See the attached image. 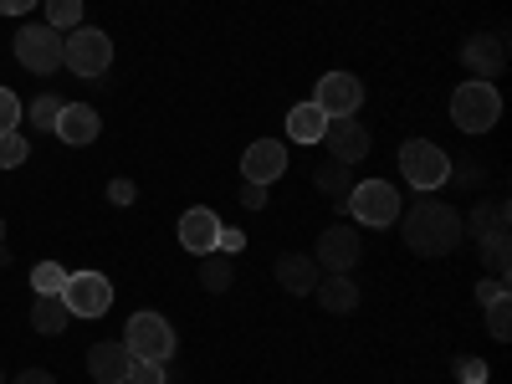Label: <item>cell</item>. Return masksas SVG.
I'll use <instances>...</instances> for the list:
<instances>
[{
	"label": "cell",
	"instance_id": "cb8c5ba5",
	"mask_svg": "<svg viewBox=\"0 0 512 384\" xmlns=\"http://www.w3.org/2000/svg\"><path fill=\"white\" fill-rule=\"evenodd\" d=\"M62 287H67V267L62 262H36L31 267V292L36 297H57Z\"/></svg>",
	"mask_w": 512,
	"mask_h": 384
},
{
	"label": "cell",
	"instance_id": "484cf974",
	"mask_svg": "<svg viewBox=\"0 0 512 384\" xmlns=\"http://www.w3.org/2000/svg\"><path fill=\"white\" fill-rule=\"evenodd\" d=\"M57 113H62V98H57V93H41V98L31 103V128L52 134V128H57Z\"/></svg>",
	"mask_w": 512,
	"mask_h": 384
},
{
	"label": "cell",
	"instance_id": "3957f363",
	"mask_svg": "<svg viewBox=\"0 0 512 384\" xmlns=\"http://www.w3.org/2000/svg\"><path fill=\"white\" fill-rule=\"evenodd\" d=\"M400 175L410 190H441L451 180V154L431 139H410L400 144Z\"/></svg>",
	"mask_w": 512,
	"mask_h": 384
},
{
	"label": "cell",
	"instance_id": "74e56055",
	"mask_svg": "<svg viewBox=\"0 0 512 384\" xmlns=\"http://www.w3.org/2000/svg\"><path fill=\"white\" fill-rule=\"evenodd\" d=\"M0 246H6V221H0Z\"/></svg>",
	"mask_w": 512,
	"mask_h": 384
},
{
	"label": "cell",
	"instance_id": "30bf717a",
	"mask_svg": "<svg viewBox=\"0 0 512 384\" xmlns=\"http://www.w3.org/2000/svg\"><path fill=\"white\" fill-rule=\"evenodd\" d=\"M359 251H364L359 226H328V231L318 236V256H313V262H318L323 272H354V267H359Z\"/></svg>",
	"mask_w": 512,
	"mask_h": 384
},
{
	"label": "cell",
	"instance_id": "6da1fadb",
	"mask_svg": "<svg viewBox=\"0 0 512 384\" xmlns=\"http://www.w3.org/2000/svg\"><path fill=\"white\" fill-rule=\"evenodd\" d=\"M405 246L415 256H446L461 246V216L446 200H415L405 210Z\"/></svg>",
	"mask_w": 512,
	"mask_h": 384
},
{
	"label": "cell",
	"instance_id": "52a82bcc",
	"mask_svg": "<svg viewBox=\"0 0 512 384\" xmlns=\"http://www.w3.org/2000/svg\"><path fill=\"white\" fill-rule=\"evenodd\" d=\"M62 47H67V36L57 26H26V31H16V62L26 72H36V77H47V72L62 67Z\"/></svg>",
	"mask_w": 512,
	"mask_h": 384
},
{
	"label": "cell",
	"instance_id": "8fae6325",
	"mask_svg": "<svg viewBox=\"0 0 512 384\" xmlns=\"http://www.w3.org/2000/svg\"><path fill=\"white\" fill-rule=\"evenodd\" d=\"M323 144H328V159L359 164V159H369V128H364L359 118H328Z\"/></svg>",
	"mask_w": 512,
	"mask_h": 384
},
{
	"label": "cell",
	"instance_id": "f546056e",
	"mask_svg": "<svg viewBox=\"0 0 512 384\" xmlns=\"http://www.w3.org/2000/svg\"><path fill=\"white\" fill-rule=\"evenodd\" d=\"M128 384H164V364H154V359H134V369H128Z\"/></svg>",
	"mask_w": 512,
	"mask_h": 384
},
{
	"label": "cell",
	"instance_id": "1f68e13d",
	"mask_svg": "<svg viewBox=\"0 0 512 384\" xmlns=\"http://www.w3.org/2000/svg\"><path fill=\"white\" fill-rule=\"evenodd\" d=\"M246 246V231H236V226H221V236H216V251H226V256H236Z\"/></svg>",
	"mask_w": 512,
	"mask_h": 384
},
{
	"label": "cell",
	"instance_id": "277c9868",
	"mask_svg": "<svg viewBox=\"0 0 512 384\" xmlns=\"http://www.w3.org/2000/svg\"><path fill=\"white\" fill-rule=\"evenodd\" d=\"M62 67H72L77 77H103L113 67V36L98 26H72L62 47Z\"/></svg>",
	"mask_w": 512,
	"mask_h": 384
},
{
	"label": "cell",
	"instance_id": "8d00e7d4",
	"mask_svg": "<svg viewBox=\"0 0 512 384\" xmlns=\"http://www.w3.org/2000/svg\"><path fill=\"white\" fill-rule=\"evenodd\" d=\"M36 0H0V16H26Z\"/></svg>",
	"mask_w": 512,
	"mask_h": 384
},
{
	"label": "cell",
	"instance_id": "44dd1931",
	"mask_svg": "<svg viewBox=\"0 0 512 384\" xmlns=\"http://www.w3.org/2000/svg\"><path fill=\"white\" fill-rule=\"evenodd\" d=\"M354 164H338V159H323L318 169H313V185H318V195H328L333 205H344L349 200V190H354V175H349Z\"/></svg>",
	"mask_w": 512,
	"mask_h": 384
},
{
	"label": "cell",
	"instance_id": "ffe728a7",
	"mask_svg": "<svg viewBox=\"0 0 512 384\" xmlns=\"http://www.w3.org/2000/svg\"><path fill=\"white\" fill-rule=\"evenodd\" d=\"M472 231H477L482 246L507 241V200H482V205L472 210Z\"/></svg>",
	"mask_w": 512,
	"mask_h": 384
},
{
	"label": "cell",
	"instance_id": "5bb4252c",
	"mask_svg": "<svg viewBox=\"0 0 512 384\" xmlns=\"http://www.w3.org/2000/svg\"><path fill=\"white\" fill-rule=\"evenodd\" d=\"M216 236H221V216L210 205H195V210H185V216H180V246L185 251H195V256L216 251Z\"/></svg>",
	"mask_w": 512,
	"mask_h": 384
},
{
	"label": "cell",
	"instance_id": "d6986e66",
	"mask_svg": "<svg viewBox=\"0 0 512 384\" xmlns=\"http://www.w3.org/2000/svg\"><path fill=\"white\" fill-rule=\"evenodd\" d=\"M323 128H328V113L308 98V103H297L287 113V139L292 144H323Z\"/></svg>",
	"mask_w": 512,
	"mask_h": 384
},
{
	"label": "cell",
	"instance_id": "ba28073f",
	"mask_svg": "<svg viewBox=\"0 0 512 384\" xmlns=\"http://www.w3.org/2000/svg\"><path fill=\"white\" fill-rule=\"evenodd\" d=\"M62 303L72 308V318H103L113 308V282L103 272H67Z\"/></svg>",
	"mask_w": 512,
	"mask_h": 384
},
{
	"label": "cell",
	"instance_id": "7402d4cb",
	"mask_svg": "<svg viewBox=\"0 0 512 384\" xmlns=\"http://www.w3.org/2000/svg\"><path fill=\"white\" fill-rule=\"evenodd\" d=\"M67 323H72V308L62 303V292H57V297H36V308H31V328H36V333L52 338V333H62Z\"/></svg>",
	"mask_w": 512,
	"mask_h": 384
},
{
	"label": "cell",
	"instance_id": "9a60e30c",
	"mask_svg": "<svg viewBox=\"0 0 512 384\" xmlns=\"http://www.w3.org/2000/svg\"><path fill=\"white\" fill-rule=\"evenodd\" d=\"M128 369H134V354L128 344H93L88 349V374L98 384H128Z\"/></svg>",
	"mask_w": 512,
	"mask_h": 384
},
{
	"label": "cell",
	"instance_id": "5b68a950",
	"mask_svg": "<svg viewBox=\"0 0 512 384\" xmlns=\"http://www.w3.org/2000/svg\"><path fill=\"white\" fill-rule=\"evenodd\" d=\"M344 210L359 226H395L400 221V190L390 180H364V185L349 190Z\"/></svg>",
	"mask_w": 512,
	"mask_h": 384
},
{
	"label": "cell",
	"instance_id": "d6a6232c",
	"mask_svg": "<svg viewBox=\"0 0 512 384\" xmlns=\"http://www.w3.org/2000/svg\"><path fill=\"white\" fill-rule=\"evenodd\" d=\"M497 297H507V282H502V277L477 282V303H482V308H487V303H497Z\"/></svg>",
	"mask_w": 512,
	"mask_h": 384
},
{
	"label": "cell",
	"instance_id": "e0dca14e",
	"mask_svg": "<svg viewBox=\"0 0 512 384\" xmlns=\"http://www.w3.org/2000/svg\"><path fill=\"white\" fill-rule=\"evenodd\" d=\"M277 282H282V292L303 297V292L318 287V262L303 251H287V256H277Z\"/></svg>",
	"mask_w": 512,
	"mask_h": 384
},
{
	"label": "cell",
	"instance_id": "4fadbf2b",
	"mask_svg": "<svg viewBox=\"0 0 512 384\" xmlns=\"http://www.w3.org/2000/svg\"><path fill=\"white\" fill-rule=\"evenodd\" d=\"M241 175H246L251 185H277V180L287 175V144L256 139V144L241 154Z\"/></svg>",
	"mask_w": 512,
	"mask_h": 384
},
{
	"label": "cell",
	"instance_id": "d4e9b609",
	"mask_svg": "<svg viewBox=\"0 0 512 384\" xmlns=\"http://www.w3.org/2000/svg\"><path fill=\"white\" fill-rule=\"evenodd\" d=\"M47 26H57V31L82 26V0H47Z\"/></svg>",
	"mask_w": 512,
	"mask_h": 384
},
{
	"label": "cell",
	"instance_id": "7a4b0ae2",
	"mask_svg": "<svg viewBox=\"0 0 512 384\" xmlns=\"http://www.w3.org/2000/svg\"><path fill=\"white\" fill-rule=\"evenodd\" d=\"M497 118H502V98H497L492 82L472 77L451 93V123L461 134H487V128H497Z\"/></svg>",
	"mask_w": 512,
	"mask_h": 384
},
{
	"label": "cell",
	"instance_id": "9c48e42d",
	"mask_svg": "<svg viewBox=\"0 0 512 384\" xmlns=\"http://www.w3.org/2000/svg\"><path fill=\"white\" fill-rule=\"evenodd\" d=\"M313 103H318L328 118H354V113L364 108V82H359L354 72H323Z\"/></svg>",
	"mask_w": 512,
	"mask_h": 384
},
{
	"label": "cell",
	"instance_id": "f1b7e54d",
	"mask_svg": "<svg viewBox=\"0 0 512 384\" xmlns=\"http://www.w3.org/2000/svg\"><path fill=\"white\" fill-rule=\"evenodd\" d=\"M16 123H21V98L11 88H0V134H11Z\"/></svg>",
	"mask_w": 512,
	"mask_h": 384
},
{
	"label": "cell",
	"instance_id": "f35d334b",
	"mask_svg": "<svg viewBox=\"0 0 512 384\" xmlns=\"http://www.w3.org/2000/svg\"><path fill=\"white\" fill-rule=\"evenodd\" d=\"M0 384H6V369H0Z\"/></svg>",
	"mask_w": 512,
	"mask_h": 384
},
{
	"label": "cell",
	"instance_id": "7c38bea8",
	"mask_svg": "<svg viewBox=\"0 0 512 384\" xmlns=\"http://www.w3.org/2000/svg\"><path fill=\"white\" fill-rule=\"evenodd\" d=\"M461 62H466V72H477L482 82H492V72L507 67V36H502V31H477V36H466Z\"/></svg>",
	"mask_w": 512,
	"mask_h": 384
},
{
	"label": "cell",
	"instance_id": "d590c367",
	"mask_svg": "<svg viewBox=\"0 0 512 384\" xmlns=\"http://www.w3.org/2000/svg\"><path fill=\"white\" fill-rule=\"evenodd\" d=\"M6 384H57V379H52L47 369H21V374H16V379H6Z\"/></svg>",
	"mask_w": 512,
	"mask_h": 384
},
{
	"label": "cell",
	"instance_id": "603a6c76",
	"mask_svg": "<svg viewBox=\"0 0 512 384\" xmlns=\"http://www.w3.org/2000/svg\"><path fill=\"white\" fill-rule=\"evenodd\" d=\"M200 287H205V292H226V287H231V256H226V251H205Z\"/></svg>",
	"mask_w": 512,
	"mask_h": 384
},
{
	"label": "cell",
	"instance_id": "ac0fdd59",
	"mask_svg": "<svg viewBox=\"0 0 512 384\" xmlns=\"http://www.w3.org/2000/svg\"><path fill=\"white\" fill-rule=\"evenodd\" d=\"M318 308L323 313H354L359 308V282L344 277V272H333V277H318Z\"/></svg>",
	"mask_w": 512,
	"mask_h": 384
},
{
	"label": "cell",
	"instance_id": "4dcf8cb0",
	"mask_svg": "<svg viewBox=\"0 0 512 384\" xmlns=\"http://www.w3.org/2000/svg\"><path fill=\"white\" fill-rule=\"evenodd\" d=\"M482 251H487V272L507 282V241H497V246H482Z\"/></svg>",
	"mask_w": 512,
	"mask_h": 384
},
{
	"label": "cell",
	"instance_id": "e575fe53",
	"mask_svg": "<svg viewBox=\"0 0 512 384\" xmlns=\"http://www.w3.org/2000/svg\"><path fill=\"white\" fill-rule=\"evenodd\" d=\"M241 205H246V210H262V205H267V185H251V180H246V185H241Z\"/></svg>",
	"mask_w": 512,
	"mask_h": 384
},
{
	"label": "cell",
	"instance_id": "8992f818",
	"mask_svg": "<svg viewBox=\"0 0 512 384\" xmlns=\"http://www.w3.org/2000/svg\"><path fill=\"white\" fill-rule=\"evenodd\" d=\"M123 344H128V354H134V359H154V364H164V359H175V328H169V318H159V313L144 308V313L128 318Z\"/></svg>",
	"mask_w": 512,
	"mask_h": 384
},
{
	"label": "cell",
	"instance_id": "2e32d148",
	"mask_svg": "<svg viewBox=\"0 0 512 384\" xmlns=\"http://www.w3.org/2000/svg\"><path fill=\"white\" fill-rule=\"evenodd\" d=\"M98 128H103V123H98V108H88V103H62L52 134H57L62 144H93Z\"/></svg>",
	"mask_w": 512,
	"mask_h": 384
},
{
	"label": "cell",
	"instance_id": "836d02e7",
	"mask_svg": "<svg viewBox=\"0 0 512 384\" xmlns=\"http://www.w3.org/2000/svg\"><path fill=\"white\" fill-rule=\"evenodd\" d=\"M134 195H139L134 180H113V185H108V200H113V205H134Z\"/></svg>",
	"mask_w": 512,
	"mask_h": 384
},
{
	"label": "cell",
	"instance_id": "83f0119b",
	"mask_svg": "<svg viewBox=\"0 0 512 384\" xmlns=\"http://www.w3.org/2000/svg\"><path fill=\"white\" fill-rule=\"evenodd\" d=\"M487 328H492V338H512V308H507V297L487 303Z\"/></svg>",
	"mask_w": 512,
	"mask_h": 384
},
{
	"label": "cell",
	"instance_id": "4316f807",
	"mask_svg": "<svg viewBox=\"0 0 512 384\" xmlns=\"http://www.w3.org/2000/svg\"><path fill=\"white\" fill-rule=\"evenodd\" d=\"M26 154H31V149H26V139L16 134V128H11V134H0V169H16Z\"/></svg>",
	"mask_w": 512,
	"mask_h": 384
}]
</instances>
